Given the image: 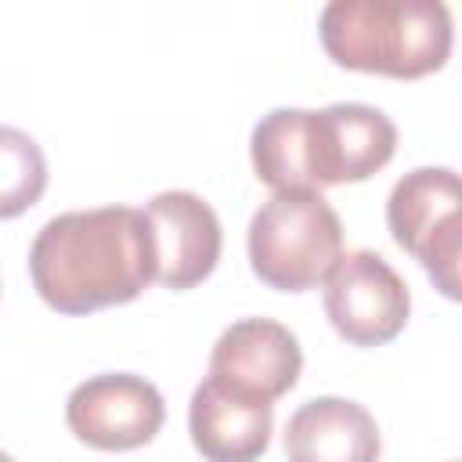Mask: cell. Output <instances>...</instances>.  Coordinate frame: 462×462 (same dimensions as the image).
Here are the masks:
<instances>
[{"label":"cell","instance_id":"1","mask_svg":"<svg viewBox=\"0 0 462 462\" xmlns=\"http://www.w3.org/2000/svg\"><path fill=\"white\" fill-rule=\"evenodd\" d=\"M29 278L58 314L137 300L155 282V238L144 209L94 206L51 217L29 245Z\"/></svg>","mask_w":462,"mask_h":462},{"label":"cell","instance_id":"2","mask_svg":"<svg viewBox=\"0 0 462 462\" xmlns=\"http://www.w3.org/2000/svg\"><path fill=\"white\" fill-rule=\"evenodd\" d=\"M397 152L393 119L361 101L271 108L249 134L256 180L271 191H321L379 173Z\"/></svg>","mask_w":462,"mask_h":462},{"label":"cell","instance_id":"3","mask_svg":"<svg viewBox=\"0 0 462 462\" xmlns=\"http://www.w3.org/2000/svg\"><path fill=\"white\" fill-rule=\"evenodd\" d=\"M318 36L343 69L419 79L448 65L455 22L440 0H332L318 14Z\"/></svg>","mask_w":462,"mask_h":462},{"label":"cell","instance_id":"4","mask_svg":"<svg viewBox=\"0 0 462 462\" xmlns=\"http://www.w3.org/2000/svg\"><path fill=\"white\" fill-rule=\"evenodd\" d=\"M253 274L278 292H307L343 256V224L321 191H274L249 220Z\"/></svg>","mask_w":462,"mask_h":462},{"label":"cell","instance_id":"5","mask_svg":"<svg viewBox=\"0 0 462 462\" xmlns=\"http://www.w3.org/2000/svg\"><path fill=\"white\" fill-rule=\"evenodd\" d=\"M386 224L393 242L411 253L433 285L458 300L462 260V184L451 166H415L386 199Z\"/></svg>","mask_w":462,"mask_h":462},{"label":"cell","instance_id":"6","mask_svg":"<svg viewBox=\"0 0 462 462\" xmlns=\"http://www.w3.org/2000/svg\"><path fill=\"white\" fill-rule=\"evenodd\" d=\"M325 314L354 346H383L397 339L411 314L408 282L372 249H350L325 278Z\"/></svg>","mask_w":462,"mask_h":462},{"label":"cell","instance_id":"7","mask_svg":"<svg viewBox=\"0 0 462 462\" xmlns=\"http://www.w3.org/2000/svg\"><path fill=\"white\" fill-rule=\"evenodd\" d=\"M166 419L155 383L134 372H101L83 379L65 401V422L87 448L134 451L148 444Z\"/></svg>","mask_w":462,"mask_h":462},{"label":"cell","instance_id":"8","mask_svg":"<svg viewBox=\"0 0 462 462\" xmlns=\"http://www.w3.org/2000/svg\"><path fill=\"white\" fill-rule=\"evenodd\" d=\"M300 368L303 350L292 328L274 318H238L217 336L206 375L274 404L296 386Z\"/></svg>","mask_w":462,"mask_h":462},{"label":"cell","instance_id":"9","mask_svg":"<svg viewBox=\"0 0 462 462\" xmlns=\"http://www.w3.org/2000/svg\"><path fill=\"white\" fill-rule=\"evenodd\" d=\"M155 238V282L166 289H191L206 282L220 260L224 231L217 209L195 191H159L144 206Z\"/></svg>","mask_w":462,"mask_h":462},{"label":"cell","instance_id":"10","mask_svg":"<svg viewBox=\"0 0 462 462\" xmlns=\"http://www.w3.org/2000/svg\"><path fill=\"white\" fill-rule=\"evenodd\" d=\"M274 430V404L206 375L188 404V433L206 462H256Z\"/></svg>","mask_w":462,"mask_h":462},{"label":"cell","instance_id":"11","mask_svg":"<svg viewBox=\"0 0 462 462\" xmlns=\"http://www.w3.org/2000/svg\"><path fill=\"white\" fill-rule=\"evenodd\" d=\"M289 462H379V426L350 397L303 401L282 433Z\"/></svg>","mask_w":462,"mask_h":462},{"label":"cell","instance_id":"12","mask_svg":"<svg viewBox=\"0 0 462 462\" xmlns=\"http://www.w3.org/2000/svg\"><path fill=\"white\" fill-rule=\"evenodd\" d=\"M47 188L43 148L18 126L0 123V220H11L40 202Z\"/></svg>","mask_w":462,"mask_h":462},{"label":"cell","instance_id":"13","mask_svg":"<svg viewBox=\"0 0 462 462\" xmlns=\"http://www.w3.org/2000/svg\"><path fill=\"white\" fill-rule=\"evenodd\" d=\"M0 462H14V458H11V455H7V451H0Z\"/></svg>","mask_w":462,"mask_h":462}]
</instances>
